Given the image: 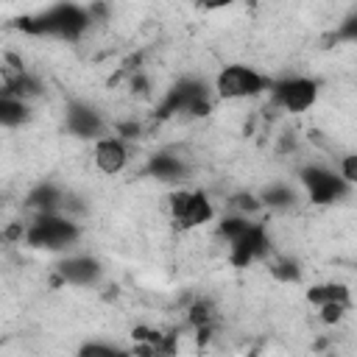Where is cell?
<instances>
[{
    "instance_id": "6da1fadb",
    "label": "cell",
    "mask_w": 357,
    "mask_h": 357,
    "mask_svg": "<svg viewBox=\"0 0 357 357\" xmlns=\"http://www.w3.org/2000/svg\"><path fill=\"white\" fill-rule=\"evenodd\" d=\"M25 243L39 251H64L78 243L81 226L73 218H64L59 209L56 212H39L22 231Z\"/></svg>"
},
{
    "instance_id": "7a4b0ae2",
    "label": "cell",
    "mask_w": 357,
    "mask_h": 357,
    "mask_svg": "<svg viewBox=\"0 0 357 357\" xmlns=\"http://www.w3.org/2000/svg\"><path fill=\"white\" fill-rule=\"evenodd\" d=\"M212 89L220 100H248L265 95L271 89V78L248 64H226L218 70Z\"/></svg>"
},
{
    "instance_id": "3957f363",
    "label": "cell",
    "mask_w": 357,
    "mask_h": 357,
    "mask_svg": "<svg viewBox=\"0 0 357 357\" xmlns=\"http://www.w3.org/2000/svg\"><path fill=\"white\" fill-rule=\"evenodd\" d=\"M86 28H89V11H84L75 3H59L47 11H42L39 17L28 20V31L67 39V42H75Z\"/></svg>"
},
{
    "instance_id": "277c9868",
    "label": "cell",
    "mask_w": 357,
    "mask_h": 357,
    "mask_svg": "<svg viewBox=\"0 0 357 357\" xmlns=\"http://www.w3.org/2000/svg\"><path fill=\"white\" fill-rule=\"evenodd\" d=\"M271 103L290 112V114H304L318 103L321 84L310 75H284L279 81H271Z\"/></svg>"
},
{
    "instance_id": "5b68a950",
    "label": "cell",
    "mask_w": 357,
    "mask_h": 357,
    "mask_svg": "<svg viewBox=\"0 0 357 357\" xmlns=\"http://www.w3.org/2000/svg\"><path fill=\"white\" fill-rule=\"evenodd\" d=\"M298 184H301L307 201L315 206H329L335 201H343L346 192L351 190L349 181L337 170H329L324 165H304L298 170Z\"/></svg>"
},
{
    "instance_id": "8992f818",
    "label": "cell",
    "mask_w": 357,
    "mask_h": 357,
    "mask_svg": "<svg viewBox=\"0 0 357 357\" xmlns=\"http://www.w3.org/2000/svg\"><path fill=\"white\" fill-rule=\"evenodd\" d=\"M167 209H170L173 223L181 226V229H201V226L212 223V218H215V204L209 201V195L204 190H176V192H170Z\"/></svg>"
},
{
    "instance_id": "52a82bcc",
    "label": "cell",
    "mask_w": 357,
    "mask_h": 357,
    "mask_svg": "<svg viewBox=\"0 0 357 357\" xmlns=\"http://www.w3.org/2000/svg\"><path fill=\"white\" fill-rule=\"evenodd\" d=\"M56 273L64 284L73 287H95L103 276V265L100 259H95L92 254H67L56 262Z\"/></svg>"
},
{
    "instance_id": "ba28073f",
    "label": "cell",
    "mask_w": 357,
    "mask_h": 357,
    "mask_svg": "<svg viewBox=\"0 0 357 357\" xmlns=\"http://www.w3.org/2000/svg\"><path fill=\"white\" fill-rule=\"evenodd\" d=\"M209 109V86L198 78H181L167 100H165V112H190V114H204Z\"/></svg>"
},
{
    "instance_id": "9c48e42d",
    "label": "cell",
    "mask_w": 357,
    "mask_h": 357,
    "mask_svg": "<svg viewBox=\"0 0 357 357\" xmlns=\"http://www.w3.org/2000/svg\"><path fill=\"white\" fill-rule=\"evenodd\" d=\"M268 234H265V226L262 223H251L240 237H234L229 243V262L234 268H245L257 259H265L268 257Z\"/></svg>"
},
{
    "instance_id": "30bf717a",
    "label": "cell",
    "mask_w": 357,
    "mask_h": 357,
    "mask_svg": "<svg viewBox=\"0 0 357 357\" xmlns=\"http://www.w3.org/2000/svg\"><path fill=\"white\" fill-rule=\"evenodd\" d=\"M92 162L103 176H120L128 165V148L120 137L114 134H103L95 139L92 145Z\"/></svg>"
},
{
    "instance_id": "8fae6325",
    "label": "cell",
    "mask_w": 357,
    "mask_h": 357,
    "mask_svg": "<svg viewBox=\"0 0 357 357\" xmlns=\"http://www.w3.org/2000/svg\"><path fill=\"white\" fill-rule=\"evenodd\" d=\"M64 126H67V131L73 137H81V139H98V137H103V117L98 114L95 106L81 103V100H73L67 106Z\"/></svg>"
},
{
    "instance_id": "7c38bea8",
    "label": "cell",
    "mask_w": 357,
    "mask_h": 357,
    "mask_svg": "<svg viewBox=\"0 0 357 357\" xmlns=\"http://www.w3.org/2000/svg\"><path fill=\"white\" fill-rule=\"evenodd\" d=\"M307 301L315 304V307H324V304H346V307H351V290L343 282H321V284H312L307 290Z\"/></svg>"
},
{
    "instance_id": "4fadbf2b",
    "label": "cell",
    "mask_w": 357,
    "mask_h": 357,
    "mask_svg": "<svg viewBox=\"0 0 357 357\" xmlns=\"http://www.w3.org/2000/svg\"><path fill=\"white\" fill-rule=\"evenodd\" d=\"M148 173L159 181H181L187 176V165L173 153H156L148 159Z\"/></svg>"
},
{
    "instance_id": "5bb4252c",
    "label": "cell",
    "mask_w": 357,
    "mask_h": 357,
    "mask_svg": "<svg viewBox=\"0 0 357 357\" xmlns=\"http://www.w3.org/2000/svg\"><path fill=\"white\" fill-rule=\"evenodd\" d=\"M28 120H31V103L25 98L3 92V98H0V123L6 128H20Z\"/></svg>"
},
{
    "instance_id": "9a60e30c",
    "label": "cell",
    "mask_w": 357,
    "mask_h": 357,
    "mask_svg": "<svg viewBox=\"0 0 357 357\" xmlns=\"http://www.w3.org/2000/svg\"><path fill=\"white\" fill-rule=\"evenodd\" d=\"M28 204L39 212H56L59 204H61V192L53 187V184H39L31 195H28Z\"/></svg>"
},
{
    "instance_id": "2e32d148",
    "label": "cell",
    "mask_w": 357,
    "mask_h": 357,
    "mask_svg": "<svg viewBox=\"0 0 357 357\" xmlns=\"http://www.w3.org/2000/svg\"><path fill=\"white\" fill-rule=\"evenodd\" d=\"M296 201V190H290L287 184H271L262 190V204L271 209H290Z\"/></svg>"
},
{
    "instance_id": "e0dca14e",
    "label": "cell",
    "mask_w": 357,
    "mask_h": 357,
    "mask_svg": "<svg viewBox=\"0 0 357 357\" xmlns=\"http://www.w3.org/2000/svg\"><path fill=\"white\" fill-rule=\"evenodd\" d=\"M254 220L248 218V215H243V212H234V215H226V218H220V223H218V234L226 240V243H231L234 237H240L248 226H251Z\"/></svg>"
},
{
    "instance_id": "ac0fdd59",
    "label": "cell",
    "mask_w": 357,
    "mask_h": 357,
    "mask_svg": "<svg viewBox=\"0 0 357 357\" xmlns=\"http://www.w3.org/2000/svg\"><path fill=\"white\" fill-rule=\"evenodd\" d=\"M6 92H8V95H17V98L31 100V98H36V95H39V81H36V78H31L28 73H20L17 78H11V81L6 84Z\"/></svg>"
},
{
    "instance_id": "d6986e66",
    "label": "cell",
    "mask_w": 357,
    "mask_h": 357,
    "mask_svg": "<svg viewBox=\"0 0 357 357\" xmlns=\"http://www.w3.org/2000/svg\"><path fill=\"white\" fill-rule=\"evenodd\" d=\"M268 268H271V276L279 279V282H298L301 279V268L293 259H284L282 257V259H273Z\"/></svg>"
},
{
    "instance_id": "ffe728a7",
    "label": "cell",
    "mask_w": 357,
    "mask_h": 357,
    "mask_svg": "<svg viewBox=\"0 0 357 357\" xmlns=\"http://www.w3.org/2000/svg\"><path fill=\"white\" fill-rule=\"evenodd\" d=\"M318 310H321L318 315H321L324 324H340L351 307H346V304H324V307H318Z\"/></svg>"
},
{
    "instance_id": "44dd1931",
    "label": "cell",
    "mask_w": 357,
    "mask_h": 357,
    "mask_svg": "<svg viewBox=\"0 0 357 357\" xmlns=\"http://www.w3.org/2000/svg\"><path fill=\"white\" fill-rule=\"evenodd\" d=\"M337 173L349 181V187H357V153H346L337 165Z\"/></svg>"
},
{
    "instance_id": "7402d4cb",
    "label": "cell",
    "mask_w": 357,
    "mask_h": 357,
    "mask_svg": "<svg viewBox=\"0 0 357 357\" xmlns=\"http://www.w3.org/2000/svg\"><path fill=\"white\" fill-rule=\"evenodd\" d=\"M335 36L343 39V42H357V14H351L349 20H343Z\"/></svg>"
},
{
    "instance_id": "603a6c76",
    "label": "cell",
    "mask_w": 357,
    "mask_h": 357,
    "mask_svg": "<svg viewBox=\"0 0 357 357\" xmlns=\"http://www.w3.org/2000/svg\"><path fill=\"white\" fill-rule=\"evenodd\" d=\"M123 349H117V346H112V343H86V346H81V354H120Z\"/></svg>"
},
{
    "instance_id": "cb8c5ba5",
    "label": "cell",
    "mask_w": 357,
    "mask_h": 357,
    "mask_svg": "<svg viewBox=\"0 0 357 357\" xmlns=\"http://www.w3.org/2000/svg\"><path fill=\"white\" fill-rule=\"evenodd\" d=\"M190 321L201 329V324H206V321H209V310H206V304H195V307H192V312H190Z\"/></svg>"
},
{
    "instance_id": "d4e9b609",
    "label": "cell",
    "mask_w": 357,
    "mask_h": 357,
    "mask_svg": "<svg viewBox=\"0 0 357 357\" xmlns=\"http://www.w3.org/2000/svg\"><path fill=\"white\" fill-rule=\"evenodd\" d=\"M237 0H195V6H201V8H206V11H220V8H229V6H234Z\"/></svg>"
}]
</instances>
